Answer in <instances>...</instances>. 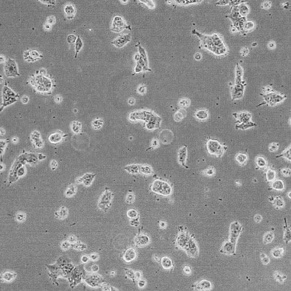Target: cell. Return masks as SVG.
Masks as SVG:
<instances>
[{
    "instance_id": "cell-13",
    "label": "cell",
    "mask_w": 291,
    "mask_h": 291,
    "mask_svg": "<svg viewBox=\"0 0 291 291\" xmlns=\"http://www.w3.org/2000/svg\"><path fill=\"white\" fill-rule=\"evenodd\" d=\"M125 29H131L129 26H127L123 18L119 16H115L113 18L111 31L116 33L121 32Z\"/></svg>"
},
{
    "instance_id": "cell-40",
    "label": "cell",
    "mask_w": 291,
    "mask_h": 291,
    "mask_svg": "<svg viewBox=\"0 0 291 291\" xmlns=\"http://www.w3.org/2000/svg\"><path fill=\"white\" fill-rule=\"evenodd\" d=\"M127 214L128 217L129 218L134 219L137 218L138 214L136 210L132 209L128 211Z\"/></svg>"
},
{
    "instance_id": "cell-37",
    "label": "cell",
    "mask_w": 291,
    "mask_h": 291,
    "mask_svg": "<svg viewBox=\"0 0 291 291\" xmlns=\"http://www.w3.org/2000/svg\"><path fill=\"white\" fill-rule=\"evenodd\" d=\"M81 128V125L79 123H73L71 127V128L73 132L76 134L80 132Z\"/></svg>"
},
{
    "instance_id": "cell-9",
    "label": "cell",
    "mask_w": 291,
    "mask_h": 291,
    "mask_svg": "<svg viewBox=\"0 0 291 291\" xmlns=\"http://www.w3.org/2000/svg\"><path fill=\"white\" fill-rule=\"evenodd\" d=\"M113 193L107 187H106L100 196L97 203L99 209L106 212L110 208L113 197Z\"/></svg>"
},
{
    "instance_id": "cell-46",
    "label": "cell",
    "mask_w": 291,
    "mask_h": 291,
    "mask_svg": "<svg viewBox=\"0 0 291 291\" xmlns=\"http://www.w3.org/2000/svg\"><path fill=\"white\" fill-rule=\"evenodd\" d=\"M281 171L282 174L285 176H288L290 175L291 169L289 168H283L281 170Z\"/></svg>"
},
{
    "instance_id": "cell-10",
    "label": "cell",
    "mask_w": 291,
    "mask_h": 291,
    "mask_svg": "<svg viewBox=\"0 0 291 291\" xmlns=\"http://www.w3.org/2000/svg\"><path fill=\"white\" fill-rule=\"evenodd\" d=\"M151 189L154 192L164 196L170 195L172 191L171 187L168 183L160 180L153 182Z\"/></svg>"
},
{
    "instance_id": "cell-28",
    "label": "cell",
    "mask_w": 291,
    "mask_h": 291,
    "mask_svg": "<svg viewBox=\"0 0 291 291\" xmlns=\"http://www.w3.org/2000/svg\"><path fill=\"white\" fill-rule=\"evenodd\" d=\"M135 271L133 269L126 268L125 269V274L127 278H128L135 283Z\"/></svg>"
},
{
    "instance_id": "cell-17",
    "label": "cell",
    "mask_w": 291,
    "mask_h": 291,
    "mask_svg": "<svg viewBox=\"0 0 291 291\" xmlns=\"http://www.w3.org/2000/svg\"><path fill=\"white\" fill-rule=\"evenodd\" d=\"M96 174L92 173H86L82 176L77 178L75 180L78 184H82L86 187L90 186L93 181Z\"/></svg>"
},
{
    "instance_id": "cell-44",
    "label": "cell",
    "mask_w": 291,
    "mask_h": 291,
    "mask_svg": "<svg viewBox=\"0 0 291 291\" xmlns=\"http://www.w3.org/2000/svg\"><path fill=\"white\" fill-rule=\"evenodd\" d=\"M177 2L182 5H186L190 3H196L200 2V0H178Z\"/></svg>"
},
{
    "instance_id": "cell-4",
    "label": "cell",
    "mask_w": 291,
    "mask_h": 291,
    "mask_svg": "<svg viewBox=\"0 0 291 291\" xmlns=\"http://www.w3.org/2000/svg\"><path fill=\"white\" fill-rule=\"evenodd\" d=\"M129 119L133 121H143L146 128L150 130L159 128L161 121V118L152 112L145 111L131 113L129 116Z\"/></svg>"
},
{
    "instance_id": "cell-18",
    "label": "cell",
    "mask_w": 291,
    "mask_h": 291,
    "mask_svg": "<svg viewBox=\"0 0 291 291\" xmlns=\"http://www.w3.org/2000/svg\"><path fill=\"white\" fill-rule=\"evenodd\" d=\"M131 39L130 33L121 35L111 41V43L117 48H121L130 41Z\"/></svg>"
},
{
    "instance_id": "cell-50",
    "label": "cell",
    "mask_w": 291,
    "mask_h": 291,
    "mask_svg": "<svg viewBox=\"0 0 291 291\" xmlns=\"http://www.w3.org/2000/svg\"><path fill=\"white\" fill-rule=\"evenodd\" d=\"M230 0H220L217 2L215 4L217 5H225L229 4Z\"/></svg>"
},
{
    "instance_id": "cell-31",
    "label": "cell",
    "mask_w": 291,
    "mask_h": 291,
    "mask_svg": "<svg viewBox=\"0 0 291 291\" xmlns=\"http://www.w3.org/2000/svg\"><path fill=\"white\" fill-rule=\"evenodd\" d=\"M215 168L212 166H209L201 171L203 174L208 176L213 175L215 174Z\"/></svg>"
},
{
    "instance_id": "cell-1",
    "label": "cell",
    "mask_w": 291,
    "mask_h": 291,
    "mask_svg": "<svg viewBox=\"0 0 291 291\" xmlns=\"http://www.w3.org/2000/svg\"><path fill=\"white\" fill-rule=\"evenodd\" d=\"M27 83L35 92L45 95H51L56 86L52 76L44 68L36 70L31 74Z\"/></svg>"
},
{
    "instance_id": "cell-27",
    "label": "cell",
    "mask_w": 291,
    "mask_h": 291,
    "mask_svg": "<svg viewBox=\"0 0 291 291\" xmlns=\"http://www.w3.org/2000/svg\"><path fill=\"white\" fill-rule=\"evenodd\" d=\"M140 168L139 165L132 164L125 167V169L130 173L136 174L140 172Z\"/></svg>"
},
{
    "instance_id": "cell-29",
    "label": "cell",
    "mask_w": 291,
    "mask_h": 291,
    "mask_svg": "<svg viewBox=\"0 0 291 291\" xmlns=\"http://www.w3.org/2000/svg\"><path fill=\"white\" fill-rule=\"evenodd\" d=\"M208 116L209 115L207 112L204 111H198L195 115V118L201 121H203L206 120L208 118Z\"/></svg>"
},
{
    "instance_id": "cell-56",
    "label": "cell",
    "mask_w": 291,
    "mask_h": 291,
    "mask_svg": "<svg viewBox=\"0 0 291 291\" xmlns=\"http://www.w3.org/2000/svg\"><path fill=\"white\" fill-rule=\"evenodd\" d=\"M159 226L161 228L164 229L166 227V223L164 221H161L159 223Z\"/></svg>"
},
{
    "instance_id": "cell-55",
    "label": "cell",
    "mask_w": 291,
    "mask_h": 291,
    "mask_svg": "<svg viewBox=\"0 0 291 291\" xmlns=\"http://www.w3.org/2000/svg\"><path fill=\"white\" fill-rule=\"evenodd\" d=\"M152 257L154 260L155 262L157 263H160L161 258L155 255H153Z\"/></svg>"
},
{
    "instance_id": "cell-2",
    "label": "cell",
    "mask_w": 291,
    "mask_h": 291,
    "mask_svg": "<svg viewBox=\"0 0 291 291\" xmlns=\"http://www.w3.org/2000/svg\"><path fill=\"white\" fill-rule=\"evenodd\" d=\"M193 34L200 38L203 47L210 52L218 55H222L226 52V49L220 37L217 34L211 36L203 34L194 29Z\"/></svg>"
},
{
    "instance_id": "cell-3",
    "label": "cell",
    "mask_w": 291,
    "mask_h": 291,
    "mask_svg": "<svg viewBox=\"0 0 291 291\" xmlns=\"http://www.w3.org/2000/svg\"><path fill=\"white\" fill-rule=\"evenodd\" d=\"M175 244L179 248L184 250L191 257H196L198 255V250L197 244L194 238L187 233H180L175 239Z\"/></svg>"
},
{
    "instance_id": "cell-12",
    "label": "cell",
    "mask_w": 291,
    "mask_h": 291,
    "mask_svg": "<svg viewBox=\"0 0 291 291\" xmlns=\"http://www.w3.org/2000/svg\"><path fill=\"white\" fill-rule=\"evenodd\" d=\"M151 240L150 237L147 234L140 233H138L133 239V243L135 247L142 248L149 245Z\"/></svg>"
},
{
    "instance_id": "cell-19",
    "label": "cell",
    "mask_w": 291,
    "mask_h": 291,
    "mask_svg": "<svg viewBox=\"0 0 291 291\" xmlns=\"http://www.w3.org/2000/svg\"><path fill=\"white\" fill-rule=\"evenodd\" d=\"M193 287L195 290H208L211 289L212 285L211 282L209 281L203 280L193 285Z\"/></svg>"
},
{
    "instance_id": "cell-6",
    "label": "cell",
    "mask_w": 291,
    "mask_h": 291,
    "mask_svg": "<svg viewBox=\"0 0 291 291\" xmlns=\"http://www.w3.org/2000/svg\"><path fill=\"white\" fill-rule=\"evenodd\" d=\"M207 151L210 155L217 158H221L227 151L228 147L217 140L209 139L206 141Z\"/></svg>"
},
{
    "instance_id": "cell-49",
    "label": "cell",
    "mask_w": 291,
    "mask_h": 291,
    "mask_svg": "<svg viewBox=\"0 0 291 291\" xmlns=\"http://www.w3.org/2000/svg\"><path fill=\"white\" fill-rule=\"evenodd\" d=\"M130 224L133 226L137 227L139 224V222L138 220L136 218L132 219L130 222Z\"/></svg>"
},
{
    "instance_id": "cell-51",
    "label": "cell",
    "mask_w": 291,
    "mask_h": 291,
    "mask_svg": "<svg viewBox=\"0 0 291 291\" xmlns=\"http://www.w3.org/2000/svg\"><path fill=\"white\" fill-rule=\"evenodd\" d=\"M183 272L187 274H189L191 272L190 267L188 266H185L183 267Z\"/></svg>"
},
{
    "instance_id": "cell-15",
    "label": "cell",
    "mask_w": 291,
    "mask_h": 291,
    "mask_svg": "<svg viewBox=\"0 0 291 291\" xmlns=\"http://www.w3.org/2000/svg\"><path fill=\"white\" fill-rule=\"evenodd\" d=\"M138 256V253L136 248L130 247L125 250L122 257L125 262L129 263L136 260Z\"/></svg>"
},
{
    "instance_id": "cell-54",
    "label": "cell",
    "mask_w": 291,
    "mask_h": 291,
    "mask_svg": "<svg viewBox=\"0 0 291 291\" xmlns=\"http://www.w3.org/2000/svg\"><path fill=\"white\" fill-rule=\"evenodd\" d=\"M261 257L263 262L264 264H267L269 262V259L264 254H262L261 255Z\"/></svg>"
},
{
    "instance_id": "cell-52",
    "label": "cell",
    "mask_w": 291,
    "mask_h": 291,
    "mask_svg": "<svg viewBox=\"0 0 291 291\" xmlns=\"http://www.w3.org/2000/svg\"><path fill=\"white\" fill-rule=\"evenodd\" d=\"M134 196L132 194H129L127 196L126 201L128 203H131L133 200Z\"/></svg>"
},
{
    "instance_id": "cell-36",
    "label": "cell",
    "mask_w": 291,
    "mask_h": 291,
    "mask_svg": "<svg viewBox=\"0 0 291 291\" xmlns=\"http://www.w3.org/2000/svg\"><path fill=\"white\" fill-rule=\"evenodd\" d=\"M283 182L280 180L275 181L272 184L273 187L275 189L278 190L282 189L283 188Z\"/></svg>"
},
{
    "instance_id": "cell-23",
    "label": "cell",
    "mask_w": 291,
    "mask_h": 291,
    "mask_svg": "<svg viewBox=\"0 0 291 291\" xmlns=\"http://www.w3.org/2000/svg\"><path fill=\"white\" fill-rule=\"evenodd\" d=\"M291 144H290L287 147H286L282 152L280 154L276 156V158H283L285 159L287 161L291 162Z\"/></svg>"
},
{
    "instance_id": "cell-45",
    "label": "cell",
    "mask_w": 291,
    "mask_h": 291,
    "mask_svg": "<svg viewBox=\"0 0 291 291\" xmlns=\"http://www.w3.org/2000/svg\"><path fill=\"white\" fill-rule=\"evenodd\" d=\"M143 278V272L140 270H136L135 273V283Z\"/></svg>"
},
{
    "instance_id": "cell-8",
    "label": "cell",
    "mask_w": 291,
    "mask_h": 291,
    "mask_svg": "<svg viewBox=\"0 0 291 291\" xmlns=\"http://www.w3.org/2000/svg\"><path fill=\"white\" fill-rule=\"evenodd\" d=\"M262 96L264 98L265 102L271 106H273L282 102L286 97L285 95L279 93L274 91L270 87H267Z\"/></svg>"
},
{
    "instance_id": "cell-53",
    "label": "cell",
    "mask_w": 291,
    "mask_h": 291,
    "mask_svg": "<svg viewBox=\"0 0 291 291\" xmlns=\"http://www.w3.org/2000/svg\"><path fill=\"white\" fill-rule=\"evenodd\" d=\"M29 97L26 95H24L21 98L22 102L24 104H26L29 102Z\"/></svg>"
},
{
    "instance_id": "cell-47",
    "label": "cell",
    "mask_w": 291,
    "mask_h": 291,
    "mask_svg": "<svg viewBox=\"0 0 291 291\" xmlns=\"http://www.w3.org/2000/svg\"><path fill=\"white\" fill-rule=\"evenodd\" d=\"M253 23L251 22H247L244 24L243 27L245 30H249L253 28Z\"/></svg>"
},
{
    "instance_id": "cell-22",
    "label": "cell",
    "mask_w": 291,
    "mask_h": 291,
    "mask_svg": "<svg viewBox=\"0 0 291 291\" xmlns=\"http://www.w3.org/2000/svg\"><path fill=\"white\" fill-rule=\"evenodd\" d=\"M255 162L258 168L260 169L266 168L268 162L267 159L261 155L257 156L255 158Z\"/></svg>"
},
{
    "instance_id": "cell-35",
    "label": "cell",
    "mask_w": 291,
    "mask_h": 291,
    "mask_svg": "<svg viewBox=\"0 0 291 291\" xmlns=\"http://www.w3.org/2000/svg\"><path fill=\"white\" fill-rule=\"evenodd\" d=\"M139 52L140 55L146 64L148 65V61L147 55L145 49L141 46L139 47Z\"/></svg>"
},
{
    "instance_id": "cell-24",
    "label": "cell",
    "mask_w": 291,
    "mask_h": 291,
    "mask_svg": "<svg viewBox=\"0 0 291 291\" xmlns=\"http://www.w3.org/2000/svg\"><path fill=\"white\" fill-rule=\"evenodd\" d=\"M64 10L68 19H72L74 17L75 13V9L73 5L69 4L66 5Z\"/></svg>"
},
{
    "instance_id": "cell-20",
    "label": "cell",
    "mask_w": 291,
    "mask_h": 291,
    "mask_svg": "<svg viewBox=\"0 0 291 291\" xmlns=\"http://www.w3.org/2000/svg\"><path fill=\"white\" fill-rule=\"evenodd\" d=\"M162 268L166 270H171L173 269L174 264L171 258L164 256L161 258L160 263Z\"/></svg>"
},
{
    "instance_id": "cell-39",
    "label": "cell",
    "mask_w": 291,
    "mask_h": 291,
    "mask_svg": "<svg viewBox=\"0 0 291 291\" xmlns=\"http://www.w3.org/2000/svg\"><path fill=\"white\" fill-rule=\"evenodd\" d=\"M238 8L239 13L243 16L246 15L248 12V8L245 5H242Z\"/></svg>"
},
{
    "instance_id": "cell-11",
    "label": "cell",
    "mask_w": 291,
    "mask_h": 291,
    "mask_svg": "<svg viewBox=\"0 0 291 291\" xmlns=\"http://www.w3.org/2000/svg\"><path fill=\"white\" fill-rule=\"evenodd\" d=\"M3 71L5 76L8 78H15L20 75L16 62L11 58L8 59L5 62Z\"/></svg>"
},
{
    "instance_id": "cell-41",
    "label": "cell",
    "mask_w": 291,
    "mask_h": 291,
    "mask_svg": "<svg viewBox=\"0 0 291 291\" xmlns=\"http://www.w3.org/2000/svg\"><path fill=\"white\" fill-rule=\"evenodd\" d=\"M77 37L73 34L69 35L67 38V42L70 44H73L75 42Z\"/></svg>"
},
{
    "instance_id": "cell-26",
    "label": "cell",
    "mask_w": 291,
    "mask_h": 291,
    "mask_svg": "<svg viewBox=\"0 0 291 291\" xmlns=\"http://www.w3.org/2000/svg\"><path fill=\"white\" fill-rule=\"evenodd\" d=\"M77 188L76 186L71 183L68 186L65 192V195L68 197L74 196L77 192Z\"/></svg>"
},
{
    "instance_id": "cell-21",
    "label": "cell",
    "mask_w": 291,
    "mask_h": 291,
    "mask_svg": "<svg viewBox=\"0 0 291 291\" xmlns=\"http://www.w3.org/2000/svg\"><path fill=\"white\" fill-rule=\"evenodd\" d=\"M236 162L241 166L245 165L248 160V156L245 152H240L236 154L235 157Z\"/></svg>"
},
{
    "instance_id": "cell-57",
    "label": "cell",
    "mask_w": 291,
    "mask_h": 291,
    "mask_svg": "<svg viewBox=\"0 0 291 291\" xmlns=\"http://www.w3.org/2000/svg\"><path fill=\"white\" fill-rule=\"evenodd\" d=\"M276 277H277V278L278 279L281 281H282V279L283 280V278H282V276H280V275L279 274H277L276 275Z\"/></svg>"
},
{
    "instance_id": "cell-33",
    "label": "cell",
    "mask_w": 291,
    "mask_h": 291,
    "mask_svg": "<svg viewBox=\"0 0 291 291\" xmlns=\"http://www.w3.org/2000/svg\"><path fill=\"white\" fill-rule=\"evenodd\" d=\"M140 172L145 175H150L152 172L151 168L148 166H140Z\"/></svg>"
},
{
    "instance_id": "cell-32",
    "label": "cell",
    "mask_w": 291,
    "mask_h": 291,
    "mask_svg": "<svg viewBox=\"0 0 291 291\" xmlns=\"http://www.w3.org/2000/svg\"><path fill=\"white\" fill-rule=\"evenodd\" d=\"M279 146L280 144L279 143L272 142L269 144L268 147V150L270 152H275L278 150Z\"/></svg>"
},
{
    "instance_id": "cell-38",
    "label": "cell",
    "mask_w": 291,
    "mask_h": 291,
    "mask_svg": "<svg viewBox=\"0 0 291 291\" xmlns=\"http://www.w3.org/2000/svg\"><path fill=\"white\" fill-rule=\"evenodd\" d=\"M136 283L138 287L140 289L145 288L147 284L146 280L143 278L138 280Z\"/></svg>"
},
{
    "instance_id": "cell-5",
    "label": "cell",
    "mask_w": 291,
    "mask_h": 291,
    "mask_svg": "<svg viewBox=\"0 0 291 291\" xmlns=\"http://www.w3.org/2000/svg\"><path fill=\"white\" fill-rule=\"evenodd\" d=\"M242 227L239 223L235 221L232 223L230 227V235L229 241L225 243L220 250L221 253L232 255L235 251L236 241L240 233Z\"/></svg>"
},
{
    "instance_id": "cell-14",
    "label": "cell",
    "mask_w": 291,
    "mask_h": 291,
    "mask_svg": "<svg viewBox=\"0 0 291 291\" xmlns=\"http://www.w3.org/2000/svg\"><path fill=\"white\" fill-rule=\"evenodd\" d=\"M188 151L187 146L184 145L178 150L177 153V161L178 163L182 167L188 169L189 166L187 165Z\"/></svg>"
},
{
    "instance_id": "cell-7",
    "label": "cell",
    "mask_w": 291,
    "mask_h": 291,
    "mask_svg": "<svg viewBox=\"0 0 291 291\" xmlns=\"http://www.w3.org/2000/svg\"><path fill=\"white\" fill-rule=\"evenodd\" d=\"M1 97L2 103L0 107L1 112L5 107L17 102L19 95L6 84L3 88Z\"/></svg>"
},
{
    "instance_id": "cell-16",
    "label": "cell",
    "mask_w": 291,
    "mask_h": 291,
    "mask_svg": "<svg viewBox=\"0 0 291 291\" xmlns=\"http://www.w3.org/2000/svg\"><path fill=\"white\" fill-rule=\"evenodd\" d=\"M236 120V124L244 125L253 122L251 120L252 115L248 112H243L239 113H235L233 114Z\"/></svg>"
},
{
    "instance_id": "cell-48",
    "label": "cell",
    "mask_w": 291,
    "mask_h": 291,
    "mask_svg": "<svg viewBox=\"0 0 291 291\" xmlns=\"http://www.w3.org/2000/svg\"><path fill=\"white\" fill-rule=\"evenodd\" d=\"M141 1L146 4L148 6L150 7L153 8L154 6V5L152 1L148 0H140Z\"/></svg>"
},
{
    "instance_id": "cell-42",
    "label": "cell",
    "mask_w": 291,
    "mask_h": 291,
    "mask_svg": "<svg viewBox=\"0 0 291 291\" xmlns=\"http://www.w3.org/2000/svg\"><path fill=\"white\" fill-rule=\"evenodd\" d=\"M273 234L272 233H268L264 236V243H267L271 242L273 239Z\"/></svg>"
},
{
    "instance_id": "cell-43",
    "label": "cell",
    "mask_w": 291,
    "mask_h": 291,
    "mask_svg": "<svg viewBox=\"0 0 291 291\" xmlns=\"http://www.w3.org/2000/svg\"><path fill=\"white\" fill-rule=\"evenodd\" d=\"M283 251L282 248H278L274 250L272 252V254L275 257H279L282 255Z\"/></svg>"
},
{
    "instance_id": "cell-34",
    "label": "cell",
    "mask_w": 291,
    "mask_h": 291,
    "mask_svg": "<svg viewBox=\"0 0 291 291\" xmlns=\"http://www.w3.org/2000/svg\"><path fill=\"white\" fill-rule=\"evenodd\" d=\"M285 228V233L284 234V239L286 243H288L291 239V232L287 225L286 221Z\"/></svg>"
},
{
    "instance_id": "cell-25",
    "label": "cell",
    "mask_w": 291,
    "mask_h": 291,
    "mask_svg": "<svg viewBox=\"0 0 291 291\" xmlns=\"http://www.w3.org/2000/svg\"><path fill=\"white\" fill-rule=\"evenodd\" d=\"M83 45V41L79 36H77V38L75 43V54L74 57L76 58L82 48Z\"/></svg>"
},
{
    "instance_id": "cell-30",
    "label": "cell",
    "mask_w": 291,
    "mask_h": 291,
    "mask_svg": "<svg viewBox=\"0 0 291 291\" xmlns=\"http://www.w3.org/2000/svg\"><path fill=\"white\" fill-rule=\"evenodd\" d=\"M266 168V178L269 181H272L275 178L276 172L274 170L269 167H267Z\"/></svg>"
}]
</instances>
